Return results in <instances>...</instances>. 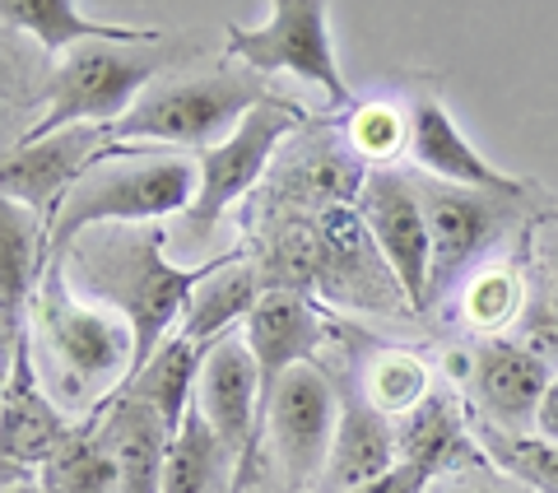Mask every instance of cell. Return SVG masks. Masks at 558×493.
<instances>
[{
  "mask_svg": "<svg viewBox=\"0 0 558 493\" xmlns=\"http://www.w3.org/2000/svg\"><path fill=\"white\" fill-rule=\"evenodd\" d=\"M168 252V224H102L89 228L61 261L70 289L131 326L135 373L172 340V326L186 316L191 293L219 266V256L201 266H178Z\"/></svg>",
  "mask_w": 558,
  "mask_h": 493,
  "instance_id": "cell-1",
  "label": "cell"
},
{
  "mask_svg": "<svg viewBox=\"0 0 558 493\" xmlns=\"http://www.w3.org/2000/svg\"><path fill=\"white\" fill-rule=\"evenodd\" d=\"M28 349L38 377L61 410L98 414L135 377V336L117 312L70 289L61 266H51L28 312Z\"/></svg>",
  "mask_w": 558,
  "mask_h": 493,
  "instance_id": "cell-2",
  "label": "cell"
},
{
  "mask_svg": "<svg viewBox=\"0 0 558 493\" xmlns=\"http://www.w3.org/2000/svg\"><path fill=\"white\" fill-rule=\"evenodd\" d=\"M201 187V158L168 149H102L89 172L70 187L57 219L47 224V270L89 228L102 224H172L186 215Z\"/></svg>",
  "mask_w": 558,
  "mask_h": 493,
  "instance_id": "cell-3",
  "label": "cell"
},
{
  "mask_svg": "<svg viewBox=\"0 0 558 493\" xmlns=\"http://www.w3.org/2000/svg\"><path fill=\"white\" fill-rule=\"evenodd\" d=\"M266 98L275 94H266V84L252 70H219V75H205V80H172V84L149 89L117 127H108V145L112 149H168V145L215 149Z\"/></svg>",
  "mask_w": 558,
  "mask_h": 493,
  "instance_id": "cell-4",
  "label": "cell"
},
{
  "mask_svg": "<svg viewBox=\"0 0 558 493\" xmlns=\"http://www.w3.org/2000/svg\"><path fill=\"white\" fill-rule=\"evenodd\" d=\"M303 121V112L289 98H266L260 108L242 121V127L223 140V145L201 154V187L196 201L186 205V215L168 224V246L182 256H201L209 238H215L219 219L229 215V205L242 201L247 191L266 178L275 149L293 135V127Z\"/></svg>",
  "mask_w": 558,
  "mask_h": 493,
  "instance_id": "cell-5",
  "label": "cell"
},
{
  "mask_svg": "<svg viewBox=\"0 0 558 493\" xmlns=\"http://www.w3.org/2000/svg\"><path fill=\"white\" fill-rule=\"evenodd\" d=\"M163 57L140 47H75L51 70L43 117L20 140H47L70 127H117L140 98L149 94V80L159 75Z\"/></svg>",
  "mask_w": 558,
  "mask_h": 493,
  "instance_id": "cell-6",
  "label": "cell"
},
{
  "mask_svg": "<svg viewBox=\"0 0 558 493\" xmlns=\"http://www.w3.org/2000/svg\"><path fill=\"white\" fill-rule=\"evenodd\" d=\"M229 57L252 75H299L322 89L336 112H354L359 103L340 75L336 47H330V10L326 0H275L270 20L256 28L229 24Z\"/></svg>",
  "mask_w": 558,
  "mask_h": 493,
  "instance_id": "cell-7",
  "label": "cell"
},
{
  "mask_svg": "<svg viewBox=\"0 0 558 493\" xmlns=\"http://www.w3.org/2000/svg\"><path fill=\"white\" fill-rule=\"evenodd\" d=\"M428 215V238H433V275H428V312L442 303L451 289H461V275H470L484 261L517 215V205L494 191H470V187H447L424 178L418 182Z\"/></svg>",
  "mask_w": 558,
  "mask_h": 493,
  "instance_id": "cell-8",
  "label": "cell"
},
{
  "mask_svg": "<svg viewBox=\"0 0 558 493\" xmlns=\"http://www.w3.org/2000/svg\"><path fill=\"white\" fill-rule=\"evenodd\" d=\"M336 419H340V396L317 363H299L279 382V396L266 414V437L284 489L293 493L317 489L330 443H336Z\"/></svg>",
  "mask_w": 558,
  "mask_h": 493,
  "instance_id": "cell-9",
  "label": "cell"
},
{
  "mask_svg": "<svg viewBox=\"0 0 558 493\" xmlns=\"http://www.w3.org/2000/svg\"><path fill=\"white\" fill-rule=\"evenodd\" d=\"M317 233H322V270H317L322 298L354 312H373V316H391L400 308L414 312L410 293L400 289L396 270L387 266V256H381V246L373 242L368 224H363L354 205L322 209Z\"/></svg>",
  "mask_w": 558,
  "mask_h": 493,
  "instance_id": "cell-10",
  "label": "cell"
},
{
  "mask_svg": "<svg viewBox=\"0 0 558 493\" xmlns=\"http://www.w3.org/2000/svg\"><path fill=\"white\" fill-rule=\"evenodd\" d=\"M354 209L368 224L373 242L381 246L387 266L396 270L400 289L410 293L414 312H428V275H433V238L418 182L396 168H373L363 182Z\"/></svg>",
  "mask_w": 558,
  "mask_h": 493,
  "instance_id": "cell-11",
  "label": "cell"
},
{
  "mask_svg": "<svg viewBox=\"0 0 558 493\" xmlns=\"http://www.w3.org/2000/svg\"><path fill=\"white\" fill-rule=\"evenodd\" d=\"M196 405L205 424L219 433V443L233 452L238 461V493L252 480L256 452H260V373L252 359V345L242 330H229L223 340L205 349Z\"/></svg>",
  "mask_w": 558,
  "mask_h": 493,
  "instance_id": "cell-12",
  "label": "cell"
},
{
  "mask_svg": "<svg viewBox=\"0 0 558 493\" xmlns=\"http://www.w3.org/2000/svg\"><path fill=\"white\" fill-rule=\"evenodd\" d=\"M457 373L470 382V400L484 424L502 433H535L539 429V405L549 396V359H539L535 349L512 345V340H484L470 354H451Z\"/></svg>",
  "mask_w": 558,
  "mask_h": 493,
  "instance_id": "cell-13",
  "label": "cell"
},
{
  "mask_svg": "<svg viewBox=\"0 0 558 493\" xmlns=\"http://www.w3.org/2000/svg\"><path fill=\"white\" fill-rule=\"evenodd\" d=\"M102 149H108V127H70L47 140H20L5 149V164H0V191H5V201L51 224L70 187L89 172Z\"/></svg>",
  "mask_w": 558,
  "mask_h": 493,
  "instance_id": "cell-14",
  "label": "cell"
},
{
  "mask_svg": "<svg viewBox=\"0 0 558 493\" xmlns=\"http://www.w3.org/2000/svg\"><path fill=\"white\" fill-rule=\"evenodd\" d=\"M80 429L70 424L51 392L38 377L28 336L24 345L5 359V400H0V456H5V480L24 466H47L70 447V437Z\"/></svg>",
  "mask_w": 558,
  "mask_h": 493,
  "instance_id": "cell-15",
  "label": "cell"
},
{
  "mask_svg": "<svg viewBox=\"0 0 558 493\" xmlns=\"http://www.w3.org/2000/svg\"><path fill=\"white\" fill-rule=\"evenodd\" d=\"M400 466V433L391 414H381L363 392V382L340 392V419H336V443H330L326 470L312 493H359Z\"/></svg>",
  "mask_w": 558,
  "mask_h": 493,
  "instance_id": "cell-16",
  "label": "cell"
},
{
  "mask_svg": "<svg viewBox=\"0 0 558 493\" xmlns=\"http://www.w3.org/2000/svg\"><path fill=\"white\" fill-rule=\"evenodd\" d=\"M405 117H410V158L424 178L447 187H470V191H494V196H508V201L526 196V182H517L488 164L433 94H414Z\"/></svg>",
  "mask_w": 558,
  "mask_h": 493,
  "instance_id": "cell-17",
  "label": "cell"
},
{
  "mask_svg": "<svg viewBox=\"0 0 558 493\" xmlns=\"http://www.w3.org/2000/svg\"><path fill=\"white\" fill-rule=\"evenodd\" d=\"M317 340H322V312L312 308L307 293H289V289L260 293L256 312L247 316V345L260 373V437H266V414L279 396V382L317 354Z\"/></svg>",
  "mask_w": 558,
  "mask_h": 493,
  "instance_id": "cell-18",
  "label": "cell"
},
{
  "mask_svg": "<svg viewBox=\"0 0 558 493\" xmlns=\"http://www.w3.org/2000/svg\"><path fill=\"white\" fill-rule=\"evenodd\" d=\"M368 172L354 154L336 149L330 140H312L279 158L270 182V209L266 215H322L330 205H354Z\"/></svg>",
  "mask_w": 558,
  "mask_h": 493,
  "instance_id": "cell-19",
  "label": "cell"
},
{
  "mask_svg": "<svg viewBox=\"0 0 558 493\" xmlns=\"http://www.w3.org/2000/svg\"><path fill=\"white\" fill-rule=\"evenodd\" d=\"M102 437L121 474V493H163V466L172 433L163 414L149 400L121 392L112 405H102Z\"/></svg>",
  "mask_w": 558,
  "mask_h": 493,
  "instance_id": "cell-20",
  "label": "cell"
},
{
  "mask_svg": "<svg viewBox=\"0 0 558 493\" xmlns=\"http://www.w3.org/2000/svg\"><path fill=\"white\" fill-rule=\"evenodd\" d=\"M0 20L10 28L28 33L38 38L47 51H75V47H159L163 38L154 28H140V24H102V20H89L80 14L75 0H5L0 5Z\"/></svg>",
  "mask_w": 558,
  "mask_h": 493,
  "instance_id": "cell-21",
  "label": "cell"
},
{
  "mask_svg": "<svg viewBox=\"0 0 558 493\" xmlns=\"http://www.w3.org/2000/svg\"><path fill=\"white\" fill-rule=\"evenodd\" d=\"M260 293H266V285H260L256 261H247L242 252L219 256V266L201 279L196 293H191L186 316H182V336L191 345L209 349L215 340L229 336L238 322H247L260 303Z\"/></svg>",
  "mask_w": 558,
  "mask_h": 493,
  "instance_id": "cell-22",
  "label": "cell"
},
{
  "mask_svg": "<svg viewBox=\"0 0 558 493\" xmlns=\"http://www.w3.org/2000/svg\"><path fill=\"white\" fill-rule=\"evenodd\" d=\"M400 461L424 466L433 474L457 470L465 461H484V452L470 433V410H461L457 396L433 392L414 414L400 419Z\"/></svg>",
  "mask_w": 558,
  "mask_h": 493,
  "instance_id": "cell-23",
  "label": "cell"
},
{
  "mask_svg": "<svg viewBox=\"0 0 558 493\" xmlns=\"http://www.w3.org/2000/svg\"><path fill=\"white\" fill-rule=\"evenodd\" d=\"M163 493H238V461L219 443V433L205 424L201 405L191 400L178 437L168 447Z\"/></svg>",
  "mask_w": 558,
  "mask_h": 493,
  "instance_id": "cell-24",
  "label": "cell"
},
{
  "mask_svg": "<svg viewBox=\"0 0 558 493\" xmlns=\"http://www.w3.org/2000/svg\"><path fill=\"white\" fill-rule=\"evenodd\" d=\"M201 363H205V349L191 345L182 330H178V336H172V340L159 349V354H154V359L126 382V392L140 396V400H149L154 410L163 414V424L178 433L182 419H186V410H191V400H196Z\"/></svg>",
  "mask_w": 558,
  "mask_h": 493,
  "instance_id": "cell-25",
  "label": "cell"
},
{
  "mask_svg": "<svg viewBox=\"0 0 558 493\" xmlns=\"http://www.w3.org/2000/svg\"><path fill=\"white\" fill-rule=\"evenodd\" d=\"M43 493H121V474L102 437V410L84 419L57 461L43 466Z\"/></svg>",
  "mask_w": 558,
  "mask_h": 493,
  "instance_id": "cell-26",
  "label": "cell"
},
{
  "mask_svg": "<svg viewBox=\"0 0 558 493\" xmlns=\"http://www.w3.org/2000/svg\"><path fill=\"white\" fill-rule=\"evenodd\" d=\"M470 433H475L480 452L494 461L502 474H512L517 484H526L531 493H558V443L539 433H502L494 424H484L480 414H470Z\"/></svg>",
  "mask_w": 558,
  "mask_h": 493,
  "instance_id": "cell-27",
  "label": "cell"
},
{
  "mask_svg": "<svg viewBox=\"0 0 558 493\" xmlns=\"http://www.w3.org/2000/svg\"><path fill=\"white\" fill-rule=\"evenodd\" d=\"M359 382H363V392H368V400L391 419L414 414L418 405L433 396L428 363L418 354H410V349H377Z\"/></svg>",
  "mask_w": 558,
  "mask_h": 493,
  "instance_id": "cell-28",
  "label": "cell"
},
{
  "mask_svg": "<svg viewBox=\"0 0 558 493\" xmlns=\"http://www.w3.org/2000/svg\"><path fill=\"white\" fill-rule=\"evenodd\" d=\"M344 145L363 164H391L410 145V117L391 103H359L344 117Z\"/></svg>",
  "mask_w": 558,
  "mask_h": 493,
  "instance_id": "cell-29",
  "label": "cell"
},
{
  "mask_svg": "<svg viewBox=\"0 0 558 493\" xmlns=\"http://www.w3.org/2000/svg\"><path fill=\"white\" fill-rule=\"evenodd\" d=\"M521 312V279L508 266L475 270L461 285V322L470 330H502Z\"/></svg>",
  "mask_w": 558,
  "mask_h": 493,
  "instance_id": "cell-30",
  "label": "cell"
},
{
  "mask_svg": "<svg viewBox=\"0 0 558 493\" xmlns=\"http://www.w3.org/2000/svg\"><path fill=\"white\" fill-rule=\"evenodd\" d=\"M424 493H531L526 484H517L512 474H502L494 461H465L457 470H442Z\"/></svg>",
  "mask_w": 558,
  "mask_h": 493,
  "instance_id": "cell-31",
  "label": "cell"
},
{
  "mask_svg": "<svg viewBox=\"0 0 558 493\" xmlns=\"http://www.w3.org/2000/svg\"><path fill=\"white\" fill-rule=\"evenodd\" d=\"M433 480H438L433 470H424V466H405V461H400V466L387 474V480H377V484L359 489V493H424Z\"/></svg>",
  "mask_w": 558,
  "mask_h": 493,
  "instance_id": "cell-32",
  "label": "cell"
},
{
  "mask_svg": "<svg viewBox=\"0 0 558 493\" xmlns=\"http://www.w3.org/2000/svg\"><path fill=\"white\" fill-rule=\"evenodd\" d=\"M535 433L549 437V443H558V377H554V386H549L545 405H539V429H535Z\"/></svg>",
  "mask_w": 558,
  "mask_h": 493,
  "instance_id": "cell-33",
  "label": "cell"
},
{
  "mask_svg": "<svg viewBox=\"0 0 558 493\" xmlns=\"http://www.w3.org/2000/svg\"><path fill=\"white\" fill-rule=\"evenodd\" d=\"M5 493H43V484H33V480H20V484H5Z\"/></svg>",
  "mask_w": 558,
  "mask_h": 493,
  "instance_id": "cell-34",
  "label": "cell"
},
{
  "mask_svg": "<svg viewBox=\"0 0 558 493\" xmlns=\"http://www.w3.org/2000/svg\"><path fill=\"white\" fill-rule=\"evenodd\" d=\"M549 270H554V279H558V242L549 246Z\"/></svg>",
  "mask_w": 558,
  "mask_h": 493,
  "instance_id": "cell-35",
  "label": "cell"
}]
</instances>
